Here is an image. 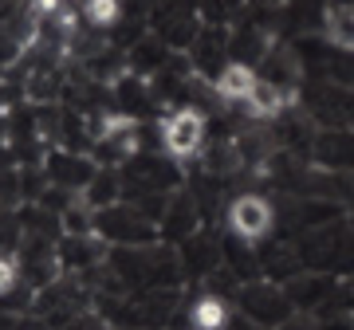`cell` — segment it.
Here are the masks:
<instances>
[{"instance_id":"cell-1","label":"cell","mask_w":354,"mask_h":330,"mask_svg":"<svg viewBox=\"0 0 354 330\" xmlns=\"http://www.w3.org/2000/svg\"><path fill=\"white\" fill-rule=\"evenodd\" d=\"M158 138H162L165 157L174 162H185L193 153H201L205 146V118L197 106H181V110H169L158 122Z\"/></svg>"},{"instance_id":"cell-3","label":"cell","mask_w":354,"mask_h":330,"mask_svg":"<svg viewBox=\"0 0 354 330\" xmlns=\"http://www.w3.org/2000/svg\"><path fill=\"white\" fill-rule=\"evenodd\" d=\"M295 99H299V90L279 87V83H272V79L260 75L256 90L244 99V110H248V118H252V122H279V118L295 106Z\"/></svg>"},{"instance_id":"cell-2","label":"cell","mask_w":354,"mask_h":330,"mask_svg":"<svg viewBox=\"0 0 354 330\" xmlns=\"http://www.w3.org/2000/svg\"><path fill=\"white\" fill-rule=\"evenodd\" d=\"M272 224H276V208L260 193H244V197H236V201L228 204V229H232L236 240L260 244L272 232Z\"/></svg>"},{"instance_id":"cell-7","label":"cell","mask_w":354,"mask_h":330,"mask_svg":"<svg viewBox=\"0 0 354 330\" xmlns=\"http://www.w3.org/2000/svg\"><path fill=\"white\" fill-rule=\"evenodd\" d=\"M83 20L91 28H114L122 20V0H83Z\"/></svg>"},{"instance_id":"cell-8","label":"cell","mask_w":354,"mask_h":330,"mask_svg":"<svg viewBox=\"0 0 354 330\" xmlns=\"http://www.w3.org/2000/svg\"><path fill=\"white\" fill-rule=\"evenodd\" d=\"M16 283H20V255L0 252V295H8Z\"/></svg>"},{"instance_id":"cell-6","label":"cell","mask_w":354,"mask_h":330,"mask_svg":"<svg viewBox=\"0 0 354 330\" xmlns=\"http://www.w3.org/2000/svg\"><path fill=\"white\" fill-rule=\"evenodd\" d=\"M189 327L193 330H225L228 327V303L216 295H201L189 307Z\"/></svg>"},{"instance_id":"cell-4","label":"cell","mask_w":354,"mask_h":330,"mask_svg":"<svg viewBox=\"0 0 354 330\" xmlns=\"http://www.w3.org/2000/svg\"><path fill=\"white\" fill-rule=\"evenodd\" d=\"M256 83H260V71H256L252 64H244V59H228V64L216 67L213 95L221 102H244L256 90Z\"/></svg>"},{"instance_id":"cell-5","label":"cell","mask_w":354,"mask_h":330,"mask_svg":"<svg viewBox=\"0 0 354 330\" xmlns=\"http://www.w3.org/2000/svg\"><path fill=\"white\" fill-rule=\"evenodd\" d=\"M323 36L330 48L354 51V4H330L323 16Z\"/></svg>"}]
</instances>
